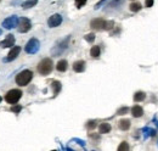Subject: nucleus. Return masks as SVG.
I'll return each instance as SVG.
<instances>
[{
  "label": "nucleus",
  "instance_id": "nucleus-21",
  "mask_svg": "<svg viewBox=\"0 0 158 151\" xmlns=\"http://www.w3.org/2000/svg\"><path fill=\"white\" fill-rule=\"evenodd\" d=\"M129 9H130V11H133V12H138V11H140V10L142 9V6H141L140 2H133V4H130Z\"/></svg>",
  "mask_w": 158,
  "mask_h": 151
},
{
  "label": "nucleus",
  "instance_id": "nucleus-17",
  "mask_svg": "<svg viewBox=\"0 0 158 151\" xmlns=\"http://www.w3.org/2000/svg\"><path fill=\"white\" fill-rule=\"evenodd\" d=\"M146 99V94L143 93V92H136L135 94H134V101L135 102H141V101H143Z\"/></svg>",
  "mask_w": 158,
  "mask_h": 151
},
{
  "label": "nucleus",
  "instance_id": "nucleus-29",
  "mask_svg": "<svg viewBox=\"0 0 158 151\" xmlns=\"http://www.w3.org/2000/svg\"><path fill=\"white\" fill-rule=\"evenodd\" d=\"M128 111H129V109H128V107H120L118 111H117V113H118V114H125Z\"/></svg>",
  "mask_w": 158,
  "mask_h": 151
},
{
  "label": "nucleus",
  "instance_id": "nucleus-6",
  "mask_svg": "<svg viewBox=\"0 0 158 151\" xmlns=\"http://www.w3.org/2000/svg\"><path fill=\"white\" fill-rule=\"evenodd\" d=\"M19 21H20V19L17 16H15V15L14 16H10V17H7V19H5L2 21V27L5 29H12V28L17 27Z\"/></svg>",
  "mask_w": 158,
  "mask_h": 151
},
{
  "label": "nucleus",
  "instance_id": "nucleus-2",
  "mask_svg": "<svg viewBox=\"0 0 158 151\" xmlns=\"http://www.w3.org/2000/svg\"><path fill=\"white\" fill-rule=\"evenodd\" d=\"M32 78H33V72L29 71V70H24V71H22L16 76V83L20 87H26L27 84H29Z\"/></svg>",
  "mask_w": 158,
  "mask_h": 151
},
{
  "label": "nucleus",
  "instance_id": "nucleus-15",
  "mask_svg": "<svg viewBox=\"0 0 158 151\" xmlns=\"http://www.w3.org/2000/svg\"><path fill=\"white\" fill-rule=\"evenodd\" d=\"M118 127L120 131H128L130 128V121L129 119H120L118 122Z\"/></svg>",
  "mask_w": 158,
  "mask_h": 151
},
{
  "label": "nucleus",
  "instance_id": "nucleus-22",
  "mask_svg": "<svg viewBox=\"0 0 158 151\" xmlns=\"http://www.w3.org/2000/svg\"><path fill=\"white\" fill-rule=\"evenodd\" d=\"M51 85H52V88H54V94L56 96V95L60 93V90H61V83H60L59 80H54Z\"/></svg>",
  "mask_w": 158,
  "mask_h": 151
},
{
  "label": "nucleus",
  "instance_id": "nucleus-19",
  "mask_svg": "<svg viewBox=\"0 0 158 151\" xmlns=\"http://www.w3.org/2000/svg\"><path fill=\"white\" fill-rule=\"evenodd\" d=\"M142 132H143V138H145V139L148 138V136H153V135L156 134V131H153V129H151V128H148V127H145Z\"/></svg>",
  "mask_w": 158,
  "mask_h": 151
},
{
  "label": "nucleus",
  "instance_id": "nucleus-10",
  "mask_svg": "<svg viewBox=\"0 0 158 151\" xmlns=\"http://www.w3.org/2000/svg\"><path fill=\"white\" fill-rule=\"evenodd\" d=\"M105 19H94L91 22H90V27L95 31H101L105 28Z\"/></svg>",
  "mask_w": 158,
  "mask_h": 151
},
{
  "label": "nucleus",
  "instance_id": "nucleus-30",
  "mask_svg": "<svg viewBox=\"0 0 158 151\" xmlns=\"http://www.w3.org/2000/svg\"><path fill=\"white\" fill-rule=\"evenodd\" d=\"M155 4V0H145V6L146 7H152Z\"/></svg>",
  "mask_w": 158,
  "mask_h": 151
},
{
  "label": "nucleus",
  "instance_id": "nucleus-27",
  "mask_svg": "<svg viewBox=\"0 0 158 151\" xmlns=\"http://www.w3.org/2000/svg\"><path fill=\"white\" fill-rule=\"evenodd\" d=\"M21 110H22V106H21V105H16V104L11 107V111H12L14 113H19Z\"/></svg>",
  "mask_w": 158,
  "mask_h": 151
},
{
  "label": "nucleus",
  "instance_id": "nucleus-3",
  "mask_svg": "<svg viewBox=\"0 0 158 151\" xmlns=\"http://www.w3.org/2000/svg\"><path fill=\"white\" fill-rule=\"evenodd\" d=\"M22 96V92L20 89H12L10 92H7V94L5 95V101L7 104H11V105H15L19 102V100Z\"/></svg>",
  "mask_w": 158,
  "mask_h": 151
},
{
  "label": "nucleus",
  "instance_id": "nucleus-14",
  "mask_svg": "<svg viewBox=\"0 0 158 151\" xmlns=\"http://www.w3.org/2000/svg\"><path fill=\"white\" fill-rule=\"evenodd\" d=\"M111 129H112L111 124H110V123H106V122L101 123V124H100V127H99L100 134H107V133L111 132Z\"/></svg>",
  "mask_w": 158,
  "mask_h": 151
},
{
  "label": "nucleus",
  "instance_id": "nucleus-25",
  "mask_svg": "<svg viewBox=\"0 0 158 151\" xmlns=\"http://www.w3.org/2000/svg\"><path fill=\"white\" fill-rule=\"evenodd\" d=\"M84 38H85V40H86L88 43H93V41L95 40V34H94V33H89V34H86Z\"/></svg>",
  "mask_w": 158,
  "mask_h": 151
},
{
  "label": "nucleus",
  "instance_id": "nucleus-24",
  "mask_svg": "<svg viewBox=\"0 0 158 151\" xmlns=\"http://www.w3.org/2000/svg\"><path fill=\"white\" fill-rule=\"evenodd\" d=\"M124 150H129V145H128L127 141H123L118 146V151H124Z\"/></svg>",
  "mask_w": 158,
  "mask_h": 151
},
{
  "label": "nucleus",
  "instance_id": "nucleus-26",
  "mask_svg": "<svg viewBox=\"0 0 158 151\" xmlns=\"http://www.w3.org/2000/svg\"><path fill=\"white\" fill-rule=\"evenodd\" d=\"M86 4V0H76V6L77 9H81Z\"/></svg>",
  "mask_w": 158,
  "mask_h": 151
},
{
  "label": "nucleus",
  "instance_id": "nucleus-9",
  "mask_svg": "<svg viewBox=\"0 0 158 151\" xmlns=\"http://www.w3.org/2000/svg\"><path fill=\"white\" fill-rule=\"evenodd\" d=\"M20 53H21V48H20V46H14V48L10 50V53L7 54L6 58H4V61H5V62H10V61H14L16 57L20 55Z\"/></svg>",
  "mask_w": 158,
  "mask_h": 151
},
{
  "label": "nucleus",
  "instance_id": "nucleus-20",
  "mask_svg": "<svg viewBox=\"0 0 158 151\" xmlns=\"http://www.w3.org/2000/svg\"><path fill=\"white\" fill-rule=\"evenodd\" d=\"M100 54H101V50H100V46H98V45H95V46H93L91 48V50H90V55L93 57H99Z\"/></svg>",
  "mask_w": 158,
  "mask_h": 151
},
{
  "label": "nucleus",
  "instance_id": "nucleus-31",
  "mask_svg": "<svg viewBox=\"0 0 158 151\" xmlns=\"http://www.w3.org/2000/svg\"><path fill=\"white\" fill-rule=\"evenodd\" d=\"M105 1H107V0H100L99 2L96 4V6H95V9H96V10H98V9H100V7H101V5H102V4L105 2Z\"/></svg>",
  "mask_w": 158,
  "mask_h": 151
},
{
  "label": "nucleus",
  "instance_id": "nucleus-4",
  "mask_svg": "<svg viewBox=\"0 0 158 151\" xmlns=\"http://www.w3.org/2000/svg\"><path fill=\"white\" fill-rule=\"evenodd\" d=\"M39 48H40L39 40L35 39V38H32V39H29L28 43L26 44L24 50H26L27 54H35V53L39 50Z\"/></svg>",
  "mask_w": 158,
  "mask_h": 151
},
{
  "label": "nucleus",
  "instance_id": "nucleus-1",
  "mask_svg": "<svg viewBox=\"0 0 158 151\" xmlns=\"http://www.w3.org/2000/svg\"><path fill=\"white\" fill-rule=\"evenodd\" d=\"M52 68H54L52 60L51 58H48V57L46 58H43L39 62V65H38V72L43 76L50 75L51 71H52Z\"/></svg>",
  "mask_w": 158,
  "mask_h": 151
},
{
  "label": "nucleus",
  "instance_id": "nucleus-18",
  "mask_svg": "<svg viewBox=\"0 0 158 151\" xmlns=\"http://www.w3.org/2000/svg\"><path fill=\"white\" fill-rule=\"evenodd\" d=\"M38 2V0H26L23 4H22V7L23 9H31L33 6H35Z\"/></svg>",
  "mask_w": 158,
  "mask_h": 151
},
{
  "label": "nucleus",
  "instance_id": "nucleus-13",
  "mask_svg": "<svg viewBox=\"0 0 158 151\" xmlns=\"http://www.w3.org/2000/svg\"><path fill=\"white\" fill-rule=\"evenodd\" d=\"M131 114L135 117V118H139L143 114V109L140 106V105H135L131 107Z\"/></svg>",
  "mask_w": 158,
  "mask_h": 151
},
{
  "label": "nucleus",
  "instance_id": "nucleus-16",
  "mask_svg": "<svg viewBox=\"0 0 158 151\" xmlns=\"http://www.w3.org/2000/svg\"><path fill=\"white\" fill-rule=\"evenodd\" d=\"M56 68H57V71H60V72L67 71V68H68V62H67L66 60H60L59 62H57V65H56Z\"/></svg>",
  "mask_w": 158,
  "mask_h": 151
},
{
  "label": "nucleus",
  "instance_id": "nucleus-7",
  "mask_svg": "<svg viewBox=\"0 0 158 151\" xmlns=\"http://www.w3.org/2000/svg\"><path fill=\"white\" fill-rule=\"evenodd\" d=\"M68 40H69V37H67L64 40H62L61 44L55 45V48L51 50V53L54 54V56H59V55H61V53H63V51L67 49V46H68Z\"/></svg>",
  "mask_w": 158,
  "mask_h": 151
},
{
  "label": "nucleus",
  "instance_id": "nucleus-11",
  "mask_svg": "<svg viewBox=\"0 0 158 151\" xmlns=\"http://www.w3.org/2000/svg\"><path fill=\"white\" fill-rule=\"evenodd\" d=\"M15 41L16 40H15V37L12 34H7L2 41H0V46L1 48H10V46L15 45Z\"/></svg>",
  "mask_w": 158,
  "mask_h": 151
},
{
  "label": "nucleus",
  "instance_id": "nucleus-23",
  "mask_svg": "<svg viewBox=\"0 0 158 151\" xmlns=\"http://www.w3.org/2000/svg\"><path fill=\"white\" fill-rule=\"evenodd\" d=\"M113 26H114V22H113V21H106V22H105V28H103V29L110 31L111 28H113Z\"/></svg>",
  "mask_w": 158,
  "mask_h": 151
},
{
  "label": "nucleus",
  "instance_id": "nucleus-5",
  "mask_svg": "<svg viewBox=\"0 0 158 151\" xmlns=\"http://www.w3.org/2000/svg\"><path fill=\"white\" fill-rule=\"evenodd\" d=\"M31 28H32V22H31V19H28L27 17L20 19L19 24H17V29H19L20 33H27Z\"/></svg>",
  "mask_w": 158,
  "mask_h": 151
},
{
  "label": "nucleus",
  "instance_id": "nucleus-12",
  "mask_svg": "<svg viewBox=\"0 0 158 151\" xmlns=\"http://www.w3.org/2000/svg\"><path fill=\"white\" fill-rule=\"evenodd\" d=\"M73 70H74V72H77V73L84 72V70H85V61H83V60L76 61V62L73 63Z\"/></svg>",
  "mask_w": 158,
  "mask_h": 151
},
{
  "label": "nucleus",
  "instance_id": "nucleus-28",
  "mask_svg": "<svg viewBox=\"0 0 158 151\" xmlns=\"http://www.w3.org/2000/svg\"><path fill=\"white\" fill-rule=\"evenodd\" d=\"M86 127H88V129H94L96 127V121H89Z\"/></svg>",
  "mask_w": 158,
  "mask_h": 151
},
{
  "label": "nucleus",
  "instance_id": "nucleus-32",
  "mask_svg": "<svg viewBox=\"0 0 158 151\" xmlns=\"http://www.w3.org/2000/svg\"><path fill=\"white\" fill-rule=\"evenodd\" d=\"M1 33H2V31H1V28H0V36H1Z\"/></svg>",
  "mask_w": 158,
  "mask_h": 151
},
{
  "label": "nucleus",
  "instance_id": "nucleus-33",
  "mask_svg": "<svg viewBox=\"0 0 158 151\" xmlns=\"http://www.w3.org/2000/svg\"><path fill=\"white\" fill-rule=\"evenodd\" d=\"M1 100H2V97H1V96H0V102H1Z\"/></svg>",
  "mask_w": 158,
  "mask_h": 151
},
{
  "label": "nucleus",
  "instance_id": "nucleus-8",
  "mask_svg": "<svg viewBox=\"0 0 158 151\" xmlns=\"http://www.w3.org/2000/svg\"><path fill=\"white\" fill-rule=\"evenodd\" d=\"M62 23V16L59 14H55L52 16H50L48 19V24L50 28H55V27H59L60 24Z\"/></svg>",
  "mask_w": 158,
  "mask_h": 151
}]
</instances>
